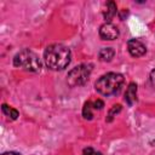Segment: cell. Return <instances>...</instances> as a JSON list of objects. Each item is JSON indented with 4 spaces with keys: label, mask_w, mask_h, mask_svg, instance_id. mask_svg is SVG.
<instances>
[{
    "label": "cell",
    "mask_w": 155,
    "mask_h": 155,
    "mask_svg": "<svg viewBox=\"0 0 155 155\" xmlns=\"http://www.w3.org/2000/svg\"><path fill=\"white\" fill-rule=\"evenodd\" d=\"M44 59L47 68L52 70H63L71 61V52L62 44H52L46 47L44 52Z\"/></svg>",
    "instance_id": "1"
},
{
    "label": "cell",
    "mask_w": 155,
    "mask_h": 155,
    "mask_svg": "<svg viewBox=\"0 0 155 155\" xmlns=\"http://www.w3.org/2000/svg\"><path fill=\"white\" fill-rule=\"evenodd\" d=\"M125 78L120 73H107L102 75L94 84V88L103 96H111L120 91Z\"/></svg>",
    "instance_id": "2"
},
{
    "label": "cell",
    "mask_w": 155,
    "mask_h": 155,
    "mask_svg": "<svg viewBox=\"0 0 155 155\" xmlns=\"http://www.w3.org/2000/svg\"><path fill=\"white\" fill-rule=\"evenodd\" d=\"M13 65L17 68H22L27 71L39 73L41 70V61L39 56L29 48H23L16 53L13 57Z\"/></svg>",
    "instance_id": "3"
},
{
    "label": "cell",
    "mask_w": 155,
    "mask_h": 155,
    "mask_svg": "<svg viewBox=\"0 0 155 155\" xmlns=\"http://www.w3.org/2000/svg\"><path fill=\"white\" fill-rule=\"evenodd\" d=\"M92 73V64L82 63L73 68L67 76V82L70 87H79L87 82L90 75Z\"/></svg>",
    "instance_id": "4"
},
{
    "label": "cell",
    "mask_w": 155,
    "mask_h": 155,
    "mask_svg": "<svg viewBox=\"0 0 155 155\" xmlns=\"http://www.w3.org/2000/svg\"><path fill=\"white\" fill-rule=\"evenodd\" d=\"M99 36L102 40H115L119 36V29L115 24L105 22L99 28Z\"/></svg>",
    "instance_id": "5"
},
{
    "label": "cell",
    "mask_w": 155,
    "mask_h": 155,
    "mask_svg": "<svg viewBox=\"0 0 155 155\" xmlns=\"http://www.w3.org/2000/svg\"><path fill=\"white\" fill-rule=\"evenodd\" d=\"M127 50H128L130 54L132 57H136V58L144 56L145 52H147V47L139 40H136V39L128 40V42H127Z\"/></svg>",
    "instance_id": "6"
},
{
    "label": "cell",
    "mask_w": 155,
    "mask_h": 155,
    "mask_svg": "<svg viewBox=\"0 0 155 155\" xmlns=\"http://www.w3.org/2000/svg\"><path fill=\"white\" fill-rule=\"evenodd\" d=\"M125 101L128 105H133L137 101V85L134 82H131L125 92Z\"/></svg>",
    "instance_id": "7"
},
{
    "label": "cell",
    "mask_w": 155,
    "mask_h": 155,
    "mask_svg": "<svg viewBox=\"0 0 155 155\" xmlns=\"http://www.w3.org/2000/svg\"><path fill=\"white\" fill-rule=\"evenodd\" d=\"M116 12H117L116 4H115L114 1H108V2H107V6H105V10H104V12H103L104 19L109 23V22L114 18V16L116 15Z\"/></svg>",
    "instance_id": "8"
},
{
    "label": "cell",
    "mask_w": 155,
    "mask_h": 155,
    "mask_svg": "<svg viewBox=\"0 0 155 155\" xmlns=\"http://www.w3.org/2000/svg\"><path fill=\"white\" fill-rule=\"evenodd\" d=\"M115 56V51L113 47H103L99 51V59L103 62H110Z\"/></svg>",
    "instance_id": "9"
},
{
    "label": "cell",
    "mask_w": 155,
    "mask_h": 155,
    "mask_svg": "<svg viewBox=\"0 0 155 155\" xmlns=\"http://www.w3.org/2000/svg\"><path fill=\"white\" fill-rule=\"evenodd\" d=\"M1 109H2V113H4L6 116H8L11 120H16V119L18 117V115H19L18 110H16V109L8 107L7 104H2V108H1Z\"/></svg>",
    "instance_id": "10"
},
{
    "label": "cell",
    "mask_w": 155,
    "mask_h": 155,
    "mask_svg": "<svg viewBox=\"0 0 155 155\" xmlns=\"http://www.w3.org/2000/svg\"><path fill=\"white\" fill-rule=\"evenodd\" d=\"M92 109H93L92 102H91V101H87V102L84 104V108H82V116H84L86 120H91V119L93 117Z\"/></svg>",
    "instance_id": "11"
},
{
    "label": "cell",
    "mask_w": 155,
    "mask_h": 155,
    "mask_svg": "<svg viewBox=\"0 0 155 155\" xmlns=\"http://www.w3.org/2000/svg\"><path fill=\"white\" fill-rule=\"evenodd\" d=\"M121 111V105L120 104H115V105H113V108L109 110V113H108V117H107V121L108 122H110L113 119H114V116L117 114V113H120Z\"/></svg>",
    "instance_id": "12"
},
{
    "label": "cell",
    "mask_w": 155,
    "mask_h": 155,
    "mask_svg": "<svg viewBox=\"0 0 155 155\" xmlns=\"http://www.w3.org/2000/svg\"><path fill=\"white\" fill-rule=\"evenodd\" d=\"M92 105H93V109H102L104 107V102L102 99H96L94 102H92Z\"/></svg>",
    "instance_id": "13"
},
{
    "label": "cell",
    "mask_w": 155,
    "mask_h": 155,
    "mask_svg": "<svg viewBox=\"0 0 155 155\" xmlns=\"http://www.w3.org/2000/svg\"><path fill=\"white\" fill-rule=\"evenodd\" d=\"M94 150L92 148H85L84 151H82V155H94Z\"/></svg>",
    "instance_id": "14"
},
{
    "label": "cell",
    "mask_w": 155,
    "mask_h": 155,
    "mask_svg": "<svg viewBox=\"0 0 155 155\" xmlns=\"http://www.w3.org/2000/svg\"><path fill=\"white\" fill-rule=\"evenodd\" d=\"M150 82H151L153 87L155 88V69L151 70V73H150Z\"/></svg>",
    "instance_id": "15"
},
{
    "label": "cell",
    "mask_w": 155,
    "mask_h": 155,
    "mask_svg": "<svg viewBox=\"0 0 155 155\" xmlns=\"http://www.w3.org/2000/svg\"><path fill=\"white\" fill-rule=\"evenodd\" d=\"M2 155H21V154L17 153V151H6V153H4Z\"/></svg>",
    "instance_id": "16"
},
{
    "label": "cell",
    "mask_w": 155,
    "mask_h": 155,
    "mask_svg": "<svg viewBox=\"0 0 155 155\" xmlns=\"http://www.w3.org/2000/svg\"><path fill=\"white\" fill-rule=\"evenodd\" d=\"M94 155H102V153H99V151H96V153H94Z\"/></svg>",
    "instance_id": "17"
}]
</instances>
